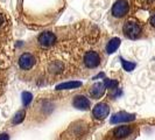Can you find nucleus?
Returning <instances> with one entry per match:
<instances>
[{
  "label": "nucleus",
  "mask_w": 155,
  "mask_h": 140,
  "mask_svg": "<svg viewBox=\"0 0 155 140\" xmlns=\"http://www.w3.org/2000/svg\"><path fill=\"white\" fill-rule=\"evenodd\" d=\"M135 137V126L120 125L112 128L105 137V140H131Z\"/></svg>",
  "instance_id": "nucleus-1"
},
{
  "label": "nucleus",
  "mask_w": 155,
  "mask_h": 140,
  "mask_svg": "<svg viewBox=\"0 0 155 140\" xmlns=\"http://www.w3.org/2000/svg\"><path fill=\"white\" fill-rule=\"evenodd\" d=\"M123 33L126 38L128 39H139L141 36V33H142V28L139 23L134 20H128L124 23L123 26Z\"/></svg>",
  "instance_id": "nucleus-2"
},
{
  "label": "nucleus",
  "mask_w": 155,
  "mask_h": 140,
  "mask_svg": "<svg viewBox=\"0 0 155 140\" xmlns=\"http://www.w3.org/2000/svg\"><path fill=\"white\" fill-rule=\"evenodd\" d=\"M18 64H19V68L22 71H29V70L35 68V65H36V57H35V55L31 54V53L25 52V53H22L19 56Z\"/></svg>",
  "instance_id": "nucleus-3"
},
{
  "label": "nucleus",
  "mask_w": 155,
  "mask_h": 140,
  "mask_svg": "<svg viewBox=\"0 0 155 140\" xmlns=\"http://www.w3.org/2000/svg\"><path fill=\"white\" fill-rule=\"evenodd\" d=\"M101 63V56L97 50H89L83 56V64L87 69H96Z\"/></svg>",
  "instance_id": "nucleus-4"
},
{
  "label": "nucleus",
  "mask_w": 155,
  "mask_h": 140,
  "mask_svg": "<svg viewBox=\"0 0 155 140\" xmlns=\"http://www.w3.org/2000/svg\"><path fill=\"white\" fill-rule=\"evenodd\" d=\"M130 4L127 0H117L111 8V16L116 19H121L128 14Z\"/></svg>",
  "instance_id": "nucleus-5"
},
{
  "label": "nucleus",
  "mask_w": 155,
  "mask_h": 140,
  "mask_svg": "<svg viewBox=\"0 0 155 140\" xmlns=\"http://www.w3.org/2000/svg\"><path fill=\"white\" fill-rule=\"evenodd\" d=\"M57 42V36L53 32H43L38 38V43L42 48H50Z\"/></svg>",
  "instance_id": "nucleus-6"
},
{
  "label": "nucleus",
  "mask_w": 155,
  "mask_h": 140,
  "mask_svg": "<svg viewBox=\"0 0 155 140\" xmlns=\"http://www.w3.org/2000/svg\"><path fill=\"white\" fill-rule=\"evenodd\" d=\"M110 113V108L106 103L97 104L92 110V117L96 120H104Z\"/></svg>",
  "instance_id": "nucleus-7"
},
{
  "label": "nucleus",
  "mask_w": 155,
  "mask_h": 140,
  "mask_svg": "<svg viewBox=\"0 0 155 140\" xmlns=\"http://www.w3.org/2000/svg\"><path fill=\"white\" fill-rule=\"evenodd\" d=\"M72 105L78 110H89L91 108V102L83 95H77L72 99Z\"/></svg>",
  "instance_id": "nucleus-8"
},
{
  "label": "nucleus",
  "mask_w": 155,
  "mask_h": 140,
  "mask_svg": "<svg viewBox=\"0 0 155 140\" xmlns=\"http://www.w3.org/2000/svg\"><path fill=\"white\" fill-rule=\"evenodd\" d=\"M105 90H106L105 84L98 82V83H94V84L89 89V95H90V97L93 98V99H99L101 97L104 96Z\"/></svg>",
  "instance_id": "nucleus-9"
},
{
  "label": "nucleus",
  "mask_w": 155,
  "mask_h": 140,
  "mask_svg": "<svg viewBox=\"0 0 155 140\" xmlns=\"http://www.w3.org/2000/svg\"><path fill=\"white\" fill-rule=\"evenodd\" d=\"M131 120H134V115H130V113H126V112L116 113L111 118L112 124H118V123H123V122H131Z\"/></svg>",
  "instance_id": "nucleus-10"
},
{
  "label": "nucleus",
  "mask_w": 155,
  "mask_h": 140,
  "mask_svg": "<svg viewBox=\"0 0 155 140\" xmlns=\"http://www.w3.org/2000/svg\"><path fill=\"white\" fill-rule=\"evenodd\" d=\"M119 46H120V39L114 38V39H112L109 43H107V46H106V52H107L109 54H112V53H114L117 49L119 48Z\"/></svg>",
  "instance_id": "nucleus-11"
},
{
  "label": "nucleus",
  "mask_w": 155,
  "mask_h": 140,
  "mask_svg": "<svg viewBox=\"0 0 155 140\" xmlns=\"http://www.w3.org/2000/svg\"><path fill=\"white\" fill-rule=\"evenodd\" d=\"M81 86L79 82H69V83H63L60 86H57V90H64V89H74Z\"/></svg>",
  "instance_id": "nucleus-12"
},
{
  "label": "nucleus",
  "mask_w": 155,
  "mask_h": 140,
  "mask_svg": "<svg viewBox=\"0 0 155 140\" xmlns=\"http://www.w3.org/2000/svg\"><path fill=\"white\" fill-rule=\"evenodd\" d=\"M25 116H26V111H25V110L18 111V113L14 116L13 120H12V123H13V124H19V123H21L23 119H25Z\"/></svg>",
  "instance_id": "nucleus-13"
},
{
  "label": "nucleus",
  "mask_w": 155,
  "mask_h": 140,
  "mask_svg": "<svg viewBox=\"0 0 155 140\" xmlns=\"http://www.w3.org/2000/svg\"><path fill=\"white\" fill-rule=\"evenodd\" d=\"M121 63H123V67H124V69L126 70V71H131V70H133L134 67H135L134 63H130V62H127V61H125V60H121Z\"/></svg>",
  "instance_id": "nucleus-14"
},
{
  "label": "nucleus",
  "mask_w": 155,
  "mask_h": 140,
  "mask_svg": "<svg viewBox=\"0 0 155 140\" xmlns=\"http://www.w3.org/2000/svg\"><path fill=\"white\" fill-rule=\"evenodd\" d=\"M31 93H28V92L23 93V103H25V105H26V104H28V103L31 102Z\"/></svg>",
  "instance_id": "nucleus-15"
},
{
  "label": "nucleus",
  "mask_w": 155,
  "mask_h": 140,
  "mask_svg": "<svg viewBox=\"0 0 155 140\" xmlns=\"http://www.w3.org/2000/svg\"><path fill=\"white\" fill-rule=\"evenodd\" d=\"M149 25H150L152 27H154V28H155V13L150 16V19H149Z\"/></svg>",
  "instance_id": "nucleus-16"
},
{
  "label": "nucleus",
  "mask_w": 155,
  "mask_h": 140,
  "mask_svg": "<svg viewBox=\"0 0 155 140\" xmlns=\"http://www.w3.org/2000/svg\"><path fill=\"white\" fill-rule=\"evenodd\" d=\"M0 140H9V134H7V133L0 134Z\"/></svg>",
  "instance_id": "nucleus-17"
}]
</instances>
